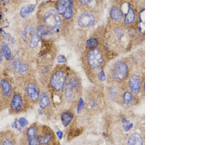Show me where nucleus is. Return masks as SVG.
I'll list each match as a JSON object with an SVG mask.
<instances>
[{"mask_svg":"<svg viewBox=\"0 0 220 145\" xmlns=\"http://www.w3.org/2000/svg\"><path fill=\"white\" fill-rule=\"evenodd\" d=\"M0 85L3 94L7 96H10L12 94V87L10 84L6 80L2 79L0 82Z\"/></svg>","mask_w":220,"mask_h":145,"instance_id":"obj_13","label":"nucleus"},{"mask_svg":"<svg viewBox=\"0 0 220 145\" xmlns=\"http://www.w3.org/2000/svg\"><path fill=\"white\" fill-rule=\"evenodd\" d=\"M136 15L134 10L131 7H129L127 13L124 19V23L126 24H131L135 20Z\"/></svg>","mask_w":220,"mask_h":145,"instance_id":"obj_16","label":"nucleus"},{"mask_svg":"<svg viewBox=\"0 0 220 145\" xmlns=\"http://www.w3.org/2000/svg\"><path fill=\"white\" fill-rule=\"evenodd\" d=\"M56 134L60 139H61L62 138L63 136V133L62 132L60 131V130H58V131L57 132Z\"/></svg>","mask_w":220,"mask_h":145,"instance_id":"obj_36","label":"nucleus"},{"mask_svg":"<svg viewBox=\"0 0 220 145\" xmlns=\"http://www.w3.org/2000/svg\"><path fill=\"white\" fill-rule=\"evenodd\" d=\"M2 57L1 54L0 52V63L2 62Z\"/></svg>","mask_w":220,"mask_h":145,"instance_id":"obj_38","label":"nucleus"},{"mask_svg":"<svg viewBox=\"0 0 220 145\" xmlns=\"http://www.w3.org/2000/svg\"><path fill=\"white\" fill-rule=\"evenodd\" d=\"M36 34H37L39 37H40L43 36L46 34L45 29L43 26H39L37 31Z\"/></svg>","mask_w":220,"mask_h":145,"instance_id":"obj_27","label":"nucleus"},{"mask_svg":"<svg viewBox=\"0 0 220 145\" xmlns=\"http://www.w3.org/2000/svg\"><path fill=\"white\" fill-rule=\"evenodd\" d=\"M77 23L81 27H89L94 25L95 17L90 13L84 12L80 15L77 20Z\"/></svg>","mask_w":220,"mask_h":145,"instance_id":"obj_6","label":"nucleus"},{"mask_svg":"<svg viewBox=\"0 0 220 145\" xmlns=\"http://www.w3.org/2000/svg\"><path fill=\"white\" fill-rule=\"evenodd\" d=\"M128 145H143V139L138 133H135L130 136L128 140Z\"/></svg>","mask_w":220,"mask_h":145,"instance_id":"obj_11","label":"nucleus"},{"mask_svg":"<svg viewBox=\"0 0 220 145\" xmlns=\"http://www.w3.org/2000/svg\"><path fill=\"white\" fill-rule=\"evenodd\" d=\"M109 97L112 100H115L118 96V90L114 86L111 87L109 89Z\"/></svg>","mask_w":220,"mask_h":145,"instance_id":"obj_21","label":"nucleus"},{"mask_svg":"<svg viewBox=\"0 0 220 145\" xmlns=\"http://www.w3.org/2000/svg\"><path fill=\"white\" fill-rule=\"evenodd\" d=\"M128 69L125 63L119 61L115 63L112 71V75L115 79L122 81L128 74Z\"/></svg>","mask_w":220,"mask_h":145,"instance_id":"obj_4","label":"nucleus"},{"mask_svg":"<svg viewBox=\"0 0 220 145\" xmlns=\"http://www.w3.org/2000/svg\"><path fill=\"white\" fill-rule=\"evenodd\" d=\"M88 61L90 67L97 68L101 66L103 62V57L101 52L97 49H93L88 52Z\"/></svg>","mask_w":220,"mask_h":145,"instance_id":"obj_5","label":"nucleus"},{"mask_svg":"<svg viewBox=\"0 0 220 145\" xmlns=\"http://www.w3.org/2000/svg\"><path fill=\"white\" fill-rule=\"evenodd\" d=\"M57 62L59 63H65L67 62V60H66V58H65V56L63 55H60L58 56L57 58Z\"/></svg>","mask_w":220,"mask_h":145,"instance_id":"obj_33","label":"nucleus"},{"mask_svg":"<svg viewBox=\"0 0 220 145\" xmlns=\"http://www.w3.org/2000/svg\"><path fill=\"white\" fill-rule=\"evenodd\" d=\"M51 136L49 134H47L44 136H40L38 138L39 143L42 144H47L51 140Z\"/></svg>","mask_w":220,"mask_h":145,"instance_id":"obj_24","label":"nucleus"},{"mask_svg":"<svg viewBox=\"0 0 220 145\" xmlns=\"http://www.w3.org/2000/svg\"><path fill=\"white\" fill-rule=\"evenodd\" d=\"M50 103L49 97L46 93H43L40 96L39 105L42 109L47 108Z\"/></svg>","mask_w":220,"mask_h":145,"instance_id":"obj_18","label":"nucleus"},{"mask_svg":"<svg viewBox=\"0 0 220 145\" xmlns=\"http://www.w3.org/2000/svg\"><path fill=\"white\" fill-rule=\"evenodd\" d=\"M84 105V101H83V99L81 98L80 99L79 101V105H78V107H77V114H79L80 112H81V111L82 110V109H83Z\"/></svg>","mask_w":220,"mask_h":145,"instance_id":"obj_30","label":"nucleus"},{"mask_svg":"<svg viewBox=\"0 0 220 145\" xmlns=\"http://www.w3.org/2000/svg\"><path fill=\"white\" fill-rule=\"evenodd\" d=\"M122 123L123 127L124 128V129L126 132H128V131L130 130L133 128V123L130 122L128 120H127L125 118H123L122 119Z\"/></svg>","mask_w":220,"mask_h":145,"instance_id":"obj_23","label":"nucleus"},{"mask_svg":"<svg viewBox=\"0 0 220 145\" xmlns=\"http://www.w3.org/2000/svg\"><path fill=\"white\" fill-rule=\"evenodd\" d=\"M27 95L33 101H36L39 96V92L37 90L36 87L34 83H31L28 85L26 89Z\"/></svg>","mask_w":220,"mask_h":145,"instance_id":"obj_9","label":"nucleus"},{"mask_svg":"<svg viewBox=\"0 0 220 145\" xmlns=\"http://www.w3.org/2000/svg\"><path fill=\"white\" fill-rule=\"evenodd\" d=\"M19 123L21 127H24L28 125V122L25 118L21 117L19 119Z\"/></svg>","mask_w":220,"mask_h":145,"instance_id":"obj_31","label":"nucleus"},{"mask_svg":"<svg viewBox=\"0 0 220 145\" xmlns=\"http://www.w3.org/2000/svg\"><path fill=\"white\" fill-rule=\"evenodd\" d=\"M35 8V6L33 4L26 5L21 9L20 15L23 18L27 17L30 14L34 11Z\"/></svg>","mask_w":220,"mask_h":145,"instance_id":"obj_12","label":"nucleus"},{"mask_svg":"<svg viewBox=\"0 0 220 145\" xmlns=\"http://www.w3.org/2000/svg\"><path fill=\"white\" fill-rule=\"evenodd\" d=\"M2 51L6 59L7 60H9L12 56V52L8 44L6 42L2 43Z\"/></svg>","mask_w":220,"mask_h":145,"instance_id":"obj_19","label":"nucleus"},{"mask_svg":"<svg viewBox=\"0 0 220 145\" xmlns=\"http://www.w3.org/2000/svg\"><path fill=\"white\" fill-rule=\"evenodd\" d=\"M73 2L71 1H60L57 3V10L58 13L66 19H69L73 15Z\"/></svg>","mask_w":220,"mask_h":145,"instance_id":"obj_2","label":"nucleus"},{"mask_svg":"<svg viewBox=\"0 0 220 145\" xmlns=\"http://www.w3.org/2000/svg\"><path fill=\"white\" fill-rule=\"evenodd\" d=\"M23 105V100L20 95L15 94L12 101V107L13 110L18 111L20 110Z\"/></svg>","mask_w":220,"mask_h":145,"instance_id":"obj_10","label":"nucleus"},{"mask_svg":"<svg viewBox=\"0 0 220 145\" xmlns=\"http://www.w3.org/2000/svg\"><path fill=\"white\" fill-rule=\"evenodd\" d=\"M98 77L99 80L101 81H104L105 80V74L103 70H101V72H99L98 75Z\"/></svg>","mask_w":220,"mask_h":145,"instance_id":"obj_32","label":"nucleus"},{"mask_svg":"<svg viewBox=\"0 0 220 145\" xmlns=\"http://www.w3.org/2000/svg\"><path fill=\"white\" fill-rule=\"evenodd\" d=\"M79 80L73 77L69 80L65 88V97L67 100H70L74 95V90L79 87Z\"/></svg>","mask_w":220,"mask_h":145,"instance_id":"obj_7","label":"nucleus"},{"mask_svg":"<svg viewBox=\"0 0 220 145\" xmlns=\"http://www.w3.org/2000/svg\"><path fill=\"white\" fill-rule=\"evenodd\" d=\"M131 90L136 94L140 92L141 87V81L140 78L136 75H133L131 77L129 82Z\"/></svg>","mask_w":220,"mask_h":145,"instance_id":"obj_8","label":"nucleus"},{"mask_svg":"<svg viewBox=\"0 0 220 145\" xmlns=\"http://www.w3.org/2000/svg\"><path fill=\"white\" fill-rule=\"evenodd\" d=\"M14 68L17 72L23 73L27 72L28 66L26 63H23L19 61H16L14 63Z\"/></svg>","mask_w":220,"mask_h":145,"instance_id":"obj_14","label":"nucleus"},{"mask_svg":"<svg viewBox=\"0 0 220 145\" xmlns=\"http://www.w3.org/2000/svg\"><path fill=\"white\" fill-rule=\"evenodd\" d=\"M74 118V115L69 112H63L61 115V120L63 124L65 127L69 125Z\"/></svg>","mask_w":220,"mask_h":145,"instance_id":"obj_15","label":"nucleus"},{"mask_svg":"<svg viewBox=\"0 0 220 145\" xmlns=\"http://www.w3.org/2000/svg\"><path fill=\"white\" fill-rule=\"evenodd\" d=\"M67 75L64 72L59 70L55 72L51 76L50 84L56 91H59L62 89L66 82Z\"/></svg>","mask_w":220,"mask_h":145,"instance_id":"obj_3","label":"nucleus"},{"mask_svg":"<svg viewBox=\"0 0 220 145\" xmlns=\"http://www.w3.org/2000/svg\"><path fill=\"white\" fill-rule=\"evenodd\" d=\"M36 130L34 127H31L27 131V136L28 139L36 137Z\"/></svg>","mask_w":220,"mask_h":145,"instance_id":"obj_26","label":"nucleus"},{"mask_svg":"<svg viewBox=\"0 0 220 145\" xmlns=\"http://www.w3.org/2000/svg\"><path fill=\"white\" fill-rule=\"evenodd\" d=\"M123 99L124 103L126 105H128L133 100V96L130 92L126 91L124 93Z\"/></svg>","mask_w":220,"mask_h":145,"instance_id":"obj_22","label":"nucleus"},{"mask_svg":"<svg viewBox=\"0 0 220 145\" xmlns=\"http://www.w3.org/2000/svg\"><path fill=\"white\" fill-rule=\"evenodd\" d=\"M44 22L46 26L52 32L59 30L61 26V19L53 9L49 10L45 13L44 15Z\"/></svg>","mask_w":220,"mask_h":145,"instance_id":"obj_1","label":"nucleus"},{"mask_svg":"<svg viewBox=\"0 0 220 145\" xmlns=\"http://www.w3.org/2000/svg\"><path fill=\"white\" fill-rule=\"evenodd\" d=\"M34 32V29L32 27L28 26V27L26 28L25 30L23 32V37H24V38H27L28 34L31 33V32Z\"/></svg>","mask_w":220,"mask_h":145,"instance_id":"obj_29","label":"nucleus"},{"mask_svg":"<svg viewBox=\"0 0 220 145\" xmlns=\"http://www.w3.org/2000/svg\"><path fill=\"white\" fill-rule=\"evenodd\" d=\"M80 2L81 3L84 4V5H87L91 2V1H81Z\"/></svg>","mask_w":220,"mask_h":145,"instance_id":"obj_37","label":"nucleus"},{"mask_svg":"<svg viewBox=\"0 0 220 145\" xmlns=\"http://www.w3.org/2000/svg\"><path fill=\"white\" fill-rule=\"evenodd\" d=\"M2 34L3 37L5 38L7 40H9L10 39V35L8 33H6L5 31L2 30Z\"/></svg>","mask_w":220,"mask_h":145,"instance_id":"obj_34","label":"nucleus"},{"mask_svg":"<svg viewBox=\"0 0 220 145\" xmlns=\"http://www.w3.org/2000/svg\"><path fill=\"white\" fill-rule=\"evenodd\" d=\"M98 44V42L94 38H91L87 41V47L88 48H93L96 47Z\"/></svg>","mask_w":220,"mask_h":145,"instance_id":"obj_25","label":"nucleus"},{"mask_svg":"<svg viewBox=\"0 0 220 145\" xmlns=\"http://www.w3.org/2000/svg\"><path fill=\"white\" fill-rule=\"evenodd\" d=\"M40 41V37L38 36L36 33H34L32 35L30 42V47L31 48H36L38 45Z\"/></svg>","mask_w":220,"mask_h":145,"instance_id":"obj_20","label":"nucleus"},{"mask_svg":"<svg viewBox=\"0 0 220 145\" xmlns=\"http://www.w3.org/2000/svg\"><path fill=\"white\" fill-rule=\"evenodd\" d=\"M2 145H14V144H13L12 142L11 141L6 139L2 142Z\"/></svg>","mask_w":220,"mask_h":145,"instance_id":"obj_35","label":"nucleus"},{"mask_svg":"<svg viewBox=\"0 0 220 145\" xmlns=\"http://www.w3.org/2000/svg\"><path fill=\"white\" fill-rule=\"evenodd\" d=\"M28 143L30 145H39L40 144L38 138L35 137L32 138L28 139Z\"/></svg>","mask_w":220,"mask_h":145,"instance_id":"obj_28","label":"nucleus"},{"mask_svg":"<svg viewBox=\"0 0 220 145\" xmlns=\"http://www.w3.org/2000/svg\"><path fill=\"white\" fill-rule=\"evenodd\" d=\"M110 16L112 20L117 21L122 19V12L119 8L113 7L110 12Z\"/></svg>","mask_w":220,"mask_h":145,"instance_id":"obj_17","label":"nucleus"}]
</instances>
